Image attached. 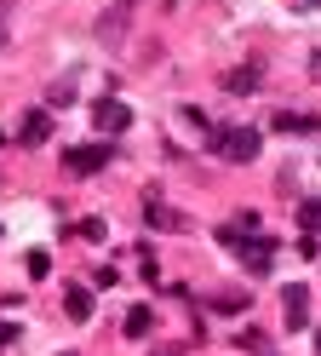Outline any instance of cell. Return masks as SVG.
Masks as SVG:
<instances>
[{"instance_id":"cell-3","label":"cell","mask_w":321,"mask_h":356,"mask_svg":"<svg viewBox=\"0 0 321 356\" xmlns=\"http://www.w3.org/2000/svg\"><path fill=\"white\" fill-rule=\"evenodd\" d=\"M92 127L109 132V138H115V132H126V127H132V104H121V98H98V104H92Z\"/></svg>"},{"instance_id":"cell-11","label":"cell","mask_w":321,"mask_h":356,"mask_svg":"<svg viewBox=\"0 0 321 356\" xmlns=\"http://www.w3.org/2000/svg\"><path fill=\"white\" fill-rule=\"evenodd\" d=\"M149 225H155V230H183V213H172V207L149 202Z\"/></svg>"},{"instance_id":"cell-13","label":"cell","mask_w":321,"mask_h":356,"mask_svg":"<svg viewBox=\"0 0 321 356\" xmlns=\"http://www.w3.org/2000/svg\"><path fill=\"white\" fill-rule=\"evenodd\" d=\"M218 310H224V316H236V310H247V293H241V287H229V293H218Z\"/></svg>"},{"instance_id":"cell-9","label":"cell","mask_w":321,"mask_h":356,"mask_svg":"<svg viewBox=\"0 0 321 356\" xmlns=\"http://www.w3.org/2000/svg\"><path fill=\"white\" fill-rule=\"evenodd\" d=\"M63 310H69L75 322H86V316H92V293H86L81 282H69V287H63Z\"/></svg>"},{"instance_id":"cell-20","label":"cell","mask_w":321,"mask_h":356,"mask_svg":"<svg viewBox=\"0 0 321 356\" xmlns=\"http://www.w3.org/2000/svg\"><path fill=\"white\" fill-rule=\"evenodd\" d=\"M315 356H321V333H315Z\"/></svg>"},{"instance_id":"cell-18","label":"cell","mask_w":321,"mask_h":356,"mask_svg":"<svg viewBox=\"0 0 321 356\" xmlns=\"http://www.w3.org/2000/svg\"><path fill=\"white\" fill-rule=\"evenodd\" d=\"M310 75H315V81H321V52H315V58H310Z\"/></svg>"},{"instance_id":"cell-8","label":"cell","mask_w":321,"mask_h":356,"mask_svg":"<svg viewBox=\"0 0 321 356\" xmlns=\"http://www.w3.org/2000/svg\"><path fill=\"white\" fill-rule=\"evenodd\" d=\"M52 138V115H46V109H29V115H23V144H46Z\"/></svg>"},{"instance_id":"cell-4","label":"cell","mask_w":321,"mask_h":356,"mask_svg":"<svg viewBox=\"0 0 321 356\" xmlns=\"http://www.w3.org/2000/svg\"><path fill=\"white\" fill-rule=\"evenodd\" d=\"M236 253H241V264L252 276H264L270 270V259H275V236H241L236 241Z\"/></svg>"},{"instance_id":"cell-19","label":"cell","mask_w":321,"mask_h":356,"mask_svg":"<svg viewBox=\"0 0 321 356\" xmlns=\"http://www.w3.org/2000/svg\"><path fill=\"white\" fill-rule=\"evenodd\" d=\"M0 40H6V12H0Z\"/></svg>"},{"instance_id":"cell-17","label":"cell","mask_w":321,"mask_h":356,"mask_svg":"<svg viewBox=\"0 0 321 356\" xmlns=\"http://www.w3.org/2000/svg\"><path fill=\"white\" fill-rule=\"evenodd\" d=\"M12 339H17V327H12V322H0V345H12Z\"/></svg>"},{"instance_id":"cell-10","label":"cell","mask_w":321,"mask_h":356,"mask_svg":"<svg viewBox=\"0 0 321 356\" xmlns=\"http://www.w3.org/2000/svg\"><path fill=\"white\" fill-rule=\"evenodd\" d=\"M121 327H126V339H144V333L155 327V310H149V305H132V310H126V322H121Z\"/></svg>"},{"instance_id":"cell-15","label":"cell","mask_w":321,"mask_h":356,"mask_svg":"<svg viewBox=\"0 0 321 356\" xmlns=\"http://www.w3.org/2000/svg\"><path fill=\"white\" fill-rule=\"evenodd\" d=\"M29 276H35V282L52 276V253H29Z\"/></svg>"},{"instance_id":"cell-2","label":"cell","mask_w":321,"mask_h":356,"mask_svg":"<svg viewBox=\"0 0 321 356\" xmlns=\"http://www.w3.org/2000/svg\"><path fill=\"white\" fill-rule=\"evenodd\" d=\"M115 161V149L109 144H75L63 155V172H75V178H86V172H98V167H109Z\"/></svg>"},{"instance_id":"cell-16","label":"cell","mask_w":321,"mask_h":356,"mask_svg":"<svg viewBox=\"0 0 321 356\" xmlns=\"http://www.w3.org/2000/svg\"><path fill=\"white\" fill-rule=\"evenodd\" d=\"M69 98H75V81H69V75H63V81L52 86V104H69Z\"/></svg>"},{"instance_id":"cell-1","label":"cell","mask_w":321,"mask_h":356,"mask_svg":"<svg viewBox=\"0 0 321 356\" xmlns=\"http://www.w3.org/2000/svg\"><path fill=\"white\" fill-rule=\"evenodd\" d=\"M206 149H213L218 161H258L264 132L258 127H213L206 132Z\"/></svg>"},{"instance_id":"cell-14","label":"cell","mask_w":321,"mask_h":356,"mask_svg":"<svg viewBox=\"0 0 321 356\" xmlns=\"http://www.w3.org/2000/svg\"><path fill=\"white\" fill-rule=\"evenodd\" d=\"M298 225H304V230H321V202H304V207H298Z\"/></svg>"},{"instance_id":"cell-6","label":"cell","mask_w":321,"mask_h":356,"mask_svg":"<svg viewBox=\"0 0 321 356\" xmlns=\"http://www.w3.org/2000/svg\"><path fill=\"white\" fill-rule=\"evenodd\" d=\"M126 24H132V0H115V6L98 17V40H121Z\"/></svg>"},{"instance_id":"cell-7","label":"cell","mask_w":321,"mask_h":356,"mask_svg":"<svg viewBox=\"0 0 321 356\" xmlns=\"http://www.w3.org/2000/svg\"><path fill=\"white\" fill-rule=\"evenodd\" d=\"M224 92H236V98H252V92H258V70H252V63L229 70V75H224Z\"/></svg>"},{"instance_id":"cell-12","label":"cell","mask_w":321,"mask_h":356,"mask_svg":"<svg viewBox=\"0 0 321 356\" xmlns=\"http://www.w3.org/2000/svg\"><path fill=\"white\" fill-rule=\"evenodd\" d=\"M75 236H81V241H92V248H98V241L109 236V225H104V218H81V225H75Z\"/></svg>"},{"instance_id":"cell-5","label":"cell","mask_w":321,"mask_h":356,"mask_svg":"<svg viewBox=\"0 0 321 356\" xmlns=\"http://www.w3.org/2000/svg\"><path fill=\"white\" fill-rule=\"evenodd\" d=\"M281 305H287V327L304 333V327H310V287H304V282H287V287H281Z\"/></svg>"}]
</instances>
